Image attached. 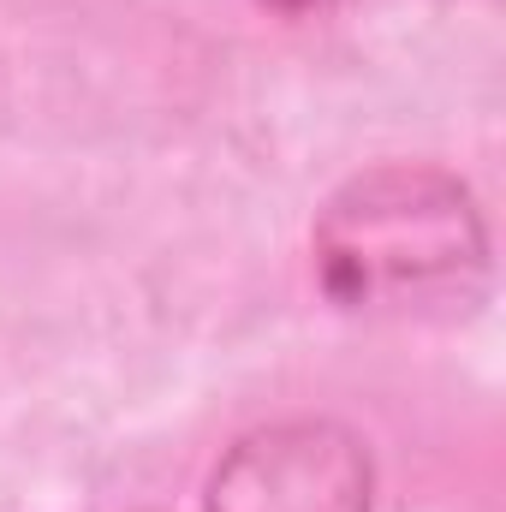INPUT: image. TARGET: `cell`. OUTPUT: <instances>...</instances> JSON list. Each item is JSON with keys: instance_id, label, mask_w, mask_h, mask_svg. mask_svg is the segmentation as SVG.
<instances>
[{"instance_id": "obj_1", "label": "cell", "mask_w": 506, "mask_h": 512, "mask_svg": "<svg viewBox=\"0 0 506 512\" xmlns=\"http://www.w3.org/2000/svg\"><path fill=\"white\" fill-rule=\"evenodd\" d=\"M310 262L316 286L358 316L465 304L489 280V221L459 173L381 161L322 203Z\"/></svg>"}, {"instance_id": "obj_3", "label": "cell", "mask_w": 506, "mask_h": 512, "mask_svg": "<svg viewBox=\"0 0 506 512\" xmlns=\"http://www.w3.org/2000/svg\"><path fill=\"white\" fill-rule=\"evenodd\" d=\"M268 12H280V18H328L334 6H346V0H262Z\"/></svg>"}, {"instance_id": "obj_2", "label": "cell", "mask_w": 506, "mask_h": 512, "mask_svg": "<svg viewBox=\"0 0 506 512\" xmlns=\"http://www.w3.org/2000/svg\"><path fill=\"white\" fill-rule=\"evenodd\" d=\"M376 459L334 417H280L239 435L203 483V512H370Z\"/></svg>"}]
</instances>
